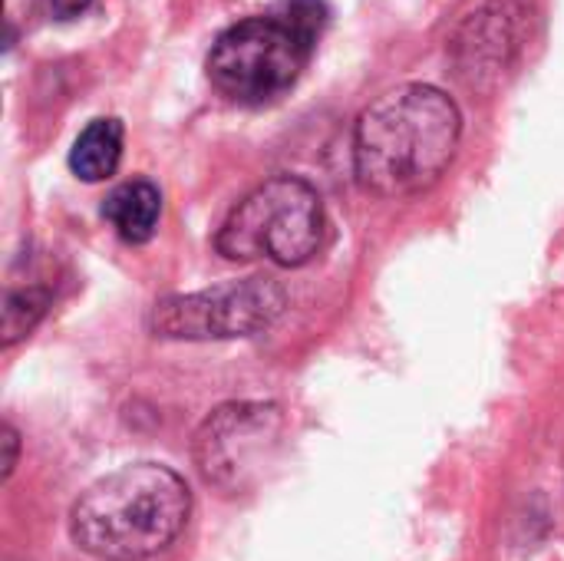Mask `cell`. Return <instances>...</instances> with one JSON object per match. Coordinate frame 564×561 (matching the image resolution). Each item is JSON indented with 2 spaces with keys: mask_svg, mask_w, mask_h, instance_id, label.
Wrapping results in <instances>:
<instances>
[{
  "mask_svg": "<svg viewBox=\"0 0 564 561\" xmlns=\"http://www.w3.org/2000/svg\"><path fill=\"white\" fill-rule=\"evenodd\" d=\"M463 136L459 106L436 86L406 83L364 109L354 132V169L367 192L406 198L443 179Z\"/></svg>",
  "mask_w": 564,
  "mask_h": 561,
  "instance_id": "cell-1",
  "label": "cell"
},
{
  "mask_svg": "<svg viewBox=\"0 0 564 561\" xmlns=\"http://www.w3.org/2000/svg\"><path fill=\"white\" fill-rule=\"evenodd\" d=\"M192 516L185 479L162 463H132L79 493L69 539L96 561H149L172 549Z\"/></svg>",
  "mask_w": 564,
  "mask_h": 561,
  "instance_id": "cell-2",
  "label": "cell"
},
{
  "mask_svg": "<svg viewBox=\"0 0 564 561\" xmlns=\"http://www.w3.org/2000/svg\"><path fill=\"white\" fill-rule=\"evenodd\" d=\"M324 238V205L311 182L274 175L251 188L218 228L215 248L228 261H274L281 268L307 265Z\"/></svg>",
  "mask_w": 564,
  "mask_h": 561,
  "instance_id": "cell-3",
  "label": "cell"
},
{
  "mask_svg": "<svg viewBox=\"0 0 564 561\" xmlns=\"http://www.w3.org/2000/svg\"><path fill=\"white\" fill-rule=\"evenodd\" d=\"M314 36L278 7L228 26L208 53V79L235 103L261 106L284 96L314 53Z\"/></svg>",
  "mask_w": 564,
  "mask_h": 561,
  "instance_id": "cell-4",
  "label": "cell"
},
{
  "mask_svg": "<svg viewBox=\"0 0 564 561\" xmlns=\"http://www.w3.org/2000/svg\"><path fill=\"white\" fill-rule=\"evenodd\" d=\"M288 294L271 278L225 281L195 294L155 301L149 331L169 341H231L271 327L284 314Z\"/></svg>",
  "mask_w": 564,
  "mask_h": 561,
  "instance_id": "cell-5",
  "label": "cell"
},
{
  "mask_svg": "<svg viewBox=\"0 0 564 561\" xmlns=\"http://www.w3.org/2000/svg\"><path fill=\"white\" fill-rule=\"evenodd\" d=\"M281 413L271 403H225L195 433V463L208 486L245 493L278 450Z\"/></svg>",
  "mask_w": 564,
  "mask_h": 561,
  "instance_id": "cell-6",
  "label": "cell"
},
{
  "mask_svg": "<svg viewBox=\"0 0 564 561\" xmlns=\"http://www.w3.org/2000/svg\"><path fill=\"white\" fill-rule=\"evenodd\" d=\"M516 0H499L492 7H486L482 13H473L466 36L459 40V53H463V73L473 76H486V73H499L502 66H509V56L519 46V10H512Z\"/></svg>",
  "mask_w": 564,
  "mask_h": 561,
  "instance_id": "cell-7",
  "label": "cell"
},
{
  "mask_svg": "<svg viewBox=\"0 0 564 561\" xmlns=\"http://www.w3.org/2000/svg\"><path fill=\"white\" fill-rule=\"evenodd\" d=\"M102 215L109 218V225L116 228V235L129 245H145L162 218V195L152 182L145 179H132L119 188L109 192Z\"/></svg>",
  "mask_w": 564,
  "mask_h": 561,
  "instance_id": "cell-8",
  "label": "cell"
},
{
  "mask_svg": "<svg viewBox=\"0 0 564 561\" xmlns=\"http://www.w3.org/2000/svg\"><path fill=\"white\" fill-rule=\"evenodd\" d=\"M122 159V122L119 119H93L69 149V169L83 182H102L119 169Z\"/></svg>",
  "mask_w": 564,
  "mask_h": 561,
  "instance_id": "cell-9",
  "label": "cell"
},
{
  "mask_svg": "<svg viewBox=\"0 0 564 561\" xmlns=\"http://www.w3.org/2000/svg\"><path fill=\"white\" fill-rule=\"evenodd\" d=\"M46 311V291L40 288H26V291H13L7 294L3 304V347H13L20 337H26L36 321Z\"/></svg>",
  "mask_w": 564,
  "mask_h": 561,
  "instance_id": "cell-10",
  "label": "cell"
},
{
  "mask_svg": "<svg viewBox=\"0 0 564 561\" xmlns=\"http://www.w3.org/2000/svg\"><path fill=\"white\" fill-rule=\"evenodd\" d=\"M3 479H10L13 476V466H17V450H20V440H17V433H13V427L7 423L3 427Z\"/></svg>",
  "mask_w": 564,
  "mask_h": 561,
  "instance_id": "cell-11",
  "label": "cell"
},
{
  "mask_svg": "<svg viewBox=\"0 0 564 561\" xmlns=\"http://www.w3.org/2000/svg\"><path fill=\"white\" fill-rule=\"evenodd\" d=\"M89 3H93V0H46V10H50L56 20H73V17H79Z\"/></svg>",
  "mask_w": 564,
  "mask_h": 561,
  "instance_id": "cell-12",
  "label": "cell"
}]
</instances>
